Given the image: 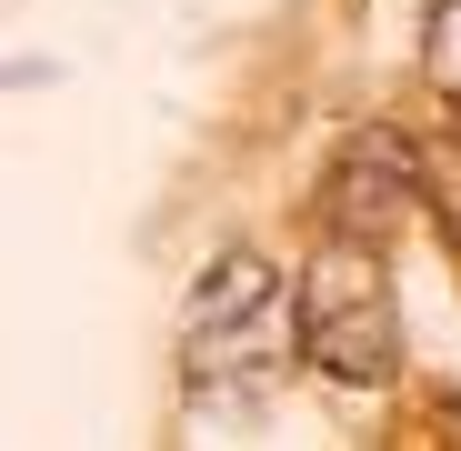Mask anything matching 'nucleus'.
I'll use <instances>...</instances> for the list:
<instances>
[{"mask_svg": "<svg viewBox=\"0 0 461 451\" xmlns=\"http://www.w3.org/2000/svg\"><path fill=\"white\" fill-rule=\"evenodd\" d=\"M301 361V291H281V271L261 251H221L191 281L181 311V371L211 401H251Z\"/></svg>", "mask_w": 461, "mask_h": 451, "instance_id": "nucleus-1", "label": "nucleus"}, {"mask_svg": "<svg viewBox=\"0 0 461 451\" xmlns=\"http://www.w3.org/2000/svg\"><path fill=\"white\" fill-rule=\"evenodd\" d=\"M301 291V361L341 392H381L402 371V301H392V271L361 241H321L312 271L291 281Z\"/></svg>", "mask_w": 461, "mask_h": 451, "instance_id": "nucleus-2", "label": "nucleus"}, {"mask_svg": "<svg viewBox=\"0 0 461 451\" xmlns=\"http://www.w3.org/2000/svg\"><path fill=\"white\" fill-rule=\"evenodd\" d=\"M421 191H431L421 150H411L392 121H371V131H351V140L331 150V171H321V221H331V241L381 251V241L421 211Z\"/></svg>", "mask_w": 461, "mask_h": 451, "instance_id": "nucleus-3", "label": "nucleus"}, {"mask_svg": "<svg viewBox=\"0 0 461 451\" xmlns=\"http://www.w3.org/2000/svg\"><path fill=\"white\" fill-rule=\"evenodd\" d=\"M421 60H431V81L461 101V0H431V50Z\"/></svg>", "mask_w": 461, "mask_h": 451, "instance_id": "nucleus-4", "label": "nucleus"}]
</instances>
